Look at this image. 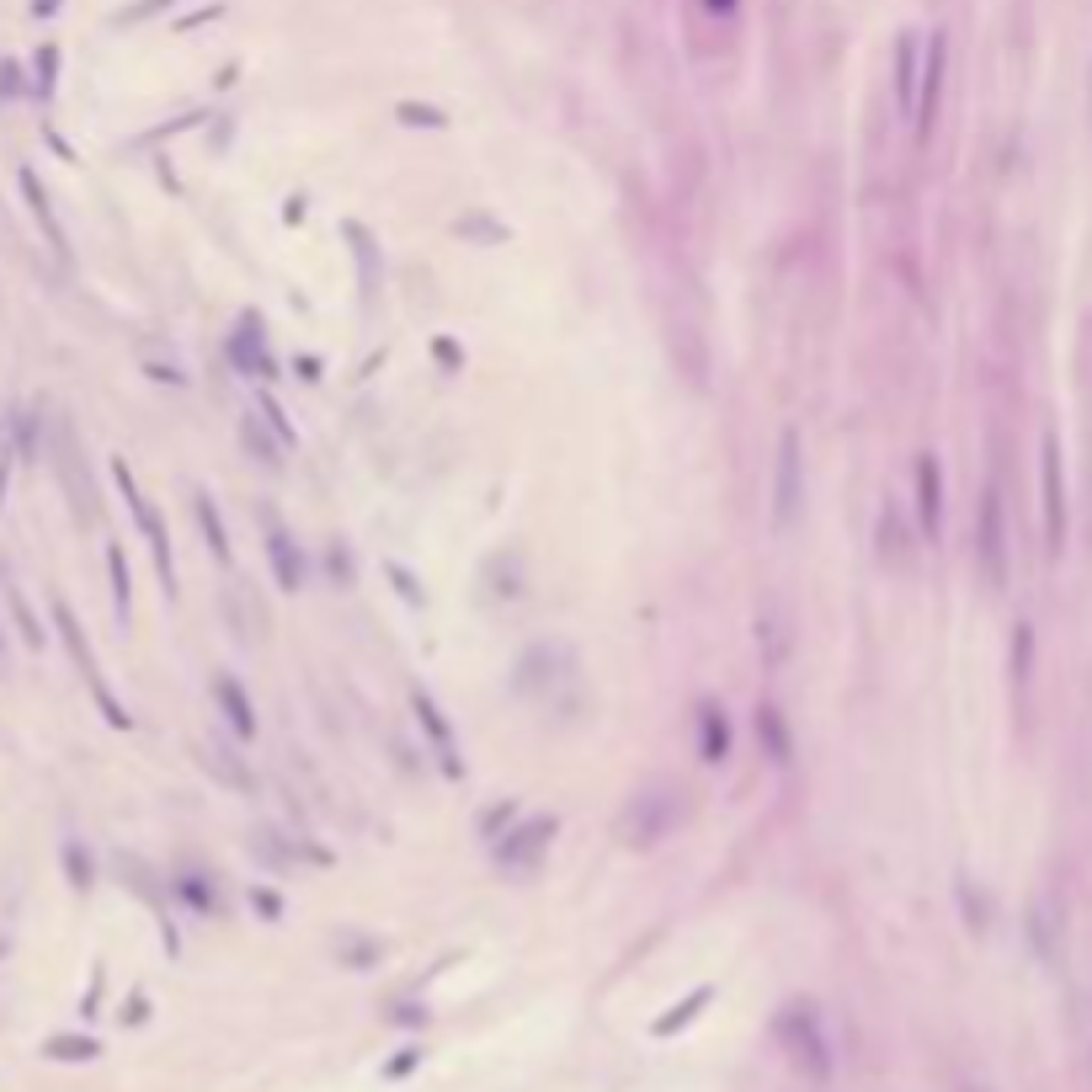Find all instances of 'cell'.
Returning a JSON list of instances; mask_svg holds the SVG:
<instances>
[{"label": "cell", "mask_w": 1092, "mask_h": 1092, "mask_svg": "<svg viewBox=\"0 0 1092 1092\" xmlns=\"http://www.w3.org/2000/svg\"><path fill=\"white\" fill-rule=\"evenodd\" d=\"M677 821H682V789L651 783V789L629 794V805H623V815H619V837L629 842V847H656Z\"/></svg>", "instance_id": "6da1fadb"}, {"label": "cell", "mask_w": 1092, "mask_h": 1092, "mask_svg": "<svg viewBox=\"0 0 1092 1092\" xmlns=\"http://www.w3.org/2000/svg\"><path fill=\"white\" fill-rule=\"evenodd\" d=\"M1044 549L1061 554L1066 544V480H1061V437L1055 432H1044Z\"/></svg>", "instance_id": "7a4b0ae2"}, {"label": "cell", "mask_w": 1092, "mask_h": 1092, "mask_svg": "<svg viewBox=\"0 0 1092 1092\" xmlns=\"http://www.w3.org/2000/svg\"><path fill=\"white\" fill-rule=\"evenodd\" d=\"M112 480H118V491H123V502H129V511H133V522L144 528V539H150V549H155V565H161V576H166V591H170V539H166V528H161V517H155V507H150V496L133 485V470L129 464H112Z\"/></svg>", "instance_id": "3957f363"}, {"label": "cell", "mask_w": 1092, "mask_h": 1092, "mask_svg": "<svg viewBox=\"0 0 1092 1092\" xmlns=\"http://www.w3.org/2000/svg\"><path fill=\"white\" fill-rule=\"evenodd\" d=\"M800 502H805V485H800V432H783L778 437V480H772V522L789 528L800 517Z\"/></svg>", "instance_id": "277c9868"}, {"label": "cell", "mask_w": 1092, "mask_h": 1092, "mask_svg": "<svg viewBox=\"0 0 1092 1092\" xmlns=\"http://www.w3.org/2000/svg\"><path fill=\"white\" fill-rule=\"evenodd\" d=\"M981 571L992 586H1007V528H1002V491L986 485L981 502Z\"/></svg>", "instance_id": "5b68a950"}, {"label": "cell", "mask_w": 1092, "mask_h": 1092, "mask_svg": "<svg viewBox=\"0 0 1092 1092\" xmlns=\"http://www.w3.org/2000/svg\"><path fill=\"white\" fill-rule=\"evenodd\" d=\"M54 619H59V629H64V645H70V656L81 661V672H86V682H91V693H96V703L107 709V720L112 725H129V714H123V703L107 693V682H101V672H96V661H91V651H86V634H81V623H75V613H70V602H54Z\"/></svg>", "instance_id": "8992f818"}, {"label": "cell", "mask_w": 1092, "mask_h": 1092, "mask_svg": "<svg viewBox=\"0 0 1092 1092\" xmlns=\"http://www.w3.org/2000/svg\"><path fill=\"white\" fill-rule=\"evenodd\" d=\"M549 837H554V815H533V821H522L511 837H502L496 858H502L507 869H528V863H539V858H544Z\"/></svg>", "instance_id": "52a82bcc"}, {"label": "cell", "mask_w": 1092, "mask_h": 1092, "mask_svg": "<svg viewBox=\"0 0 1092 1092\" xmlns=\"http://www.w3.org/2000/svg\"><path fill=\"white\" fill-rule=\"evenodd\" d=\"M411 709H416L421 731L432 735V746H437V757H442V772H448V778H459V772H464V768H459V746H453V731H448V720H442V709H437V703H432V698H427V693H421V688L411 693Z\"/></svg>", "instance_id": "ba28073f"}, {"label": "cell", "mask_w": 1092, "mask_h": 1092, "mask_svg": "<svg viewBox=\"0 0 1092 1092\" xmlns=\"http://www.w3.org/2000/svg\"><path fill=\"white\" fill-rule=\"evenodd\" d=\"M917 517L927 533H938L943 517V474H938V453H917Z\"/></svg>", "instance_id": "9c48e42d"}, {"label": "cell", "mask_w": 1092, "mask_h": 1092, "mask_svg": "<svg viewBox=\"0 0 1092 1092\" xmlns=\"http://www.w3.org/2000/svg\"><path fill=\"white\" fill-rule=\"evenodd\" d=\"M198 762H203V772H208V778L224 783V789H235V794H251V789H256L251 768H245V762L235 757V752H224V746H203Z\"/></svg>", "instance_id": "30bf717a"}, {"label": "cell", "mask_w": 1092, "mask_h": 1092, "mask_svg": "<svg viewBox=\"0 0 1092 1092\" xmlns=\"http://www.w3.org/2000/svg\"><path fill=\"white\" fill-rule=\"evenodd\" d=\"M21 192H27V208H32V219L43 224V235H49V245L64 256V230H59V219H54V208H49V192H43V181H38V170L32 166H21Z\"/></svg>", "instance_id": "8fae6325"}, {"label": "cell", "mask_w": 1092, "mask_h": 1092, "mask_svg": "<svg viewBox=\"0 0 1092 1092\" xmlns=\"http://www.w3.org/2000/svg\"><path fill=\"white\" fill-rule=\"evenodd\" d=\"M757 651H762V666H768V672H778V666L789 661V629H783L778 608L757 619Z\"/></svg>", "instance_id": "7c38bea8"}, {"label": "cell", "mask_w": 1092, "mask_h": 1092, "mask_svg": "<svg viewBox=\"0 0 1092 1092\" xmlns=\"http://www.w3.org/2000/svg\"><path fill=\"white\" fill-rule=\"evenodd\" d=\"M938 86H943V38H932L927 70H923V96H917V133L932 129V112H938Z\"/></svg>", "instance_id": "4fadbf2b"}, {"label": "cell", "mask_w": 1092, "mask_h": 1092, "mask_svg": "<svg viewBox=\"0 0 1092 1092\" xmlns=\"http://www.w3.org/2000/svg\"><path fill=\"white\" fill-rule=\"evenodd\" d=\"M880 554L895 565V571H906V565H912V544H906L901 507H885V511H880Z\"/></svg>", "instance_id": "5bb4252c"}, {"label": "cell", "mask_w": 1092, "mask_h": 1092, "mask_svg": "<svg viewBox=\"0 0 1092 1092\" xmlns=\"http://www.w3.org/2000/svg\"><path fill=\"white\" fill-rule=\"evenodd\" d=\"M267 554H272V571H278V586L299 591L304 586V565H299V549H293L288 533H267Z\"/></svg>", "instance_id": "9a60e30c"}, {"label": "cell", "mask_w": 1092, "mask_h": 1092, "mask_svg": "<svg viewBox=\"0 0 1092 1092\" xmlns=\"http://www.w3.org/2000/svg\"><path fill=\"white\" fill-rule=\"evenodd\" d=\"M731 752V731H725V714L714 709V703H703L698 709V757L703 762H720Z\"/></svg>", "instance_id": "2e32d148"}, {"label": "cell", "mask_w": 1092, "mask_h": 1092, "mask_svg": "<svg viewBox=\"0 0 1092 1092\" xmlns=\"http://www.w3.org/2000/svg\"><path fill=\"white\" fill-rule=\"evenodd\" d=\"M213 698L224 703V714H230L235 731H241V735H256V714H251V698L241 693V682H235V677H219V682H213Z\"/></svg>", "instance_id": "e0dca14e"}, {"label": "cell", "mask_w": 1092, "mask_h": 1092, "mask_svg": "<svg viewBox=\"0 0 1092 1092\" xmlns=\"http://www.w3.org/2000/svg\"><path fill=\"white\" fill-rule=\"evenodd\" d=\"M895 91H901V112L917 118V38H901L895 49Z\"/></svg>", "instance_id": "ac0fdd59"}, {"label": "cell", "mask_w": 1092, "mask_h": 1092, "mask_svg": "<svg viewBox=\"0 0 1092 1092\" xmlns=\"http://www.w3.org/2000/svg\"><path fill=\"white\" fill-rule=\"evenodd\" d=\"M192 507H198V522H203V533H208L213 554H219V560H230V539H224V522H219V507H213V496L198 491V496H192Z\"/></svg>", "instance_id": "d6986e66"}, {"label": "cell", "mask_w": 1092, "mask_h": 1092, "mask_svg": "<svg viewBox=\"0 0 1092 1092\" xmlns=\"http://www.w3.org/2000/svg\"><path fill=\"white\" fill-rule=\"evenodd\" d=\"M241 437H245V448H256V459L267 464V470H278V464H282V459H278L282 442H272L267 432H261V416H245V421H241Z\"/></svg>", "instance_id": "ffe728a7"}, {"label": "cell", "mask_w": 1092, "mask_h": 1092, "mask_svg": "<svg viewBox=\"0 0 1092 1092\" xmlns=\"http://www.w3.org/2000/svg\"><path fill=\"white\" fill-rule=\"evenodd\" d=\"M278 842H282L278 832L256 826V832H251V852H256L261 863H272V869H288V863H293V847H278Z\"/></svg>", "instance_id": "44dd1931"}, {"label": "cell", "mask_w": 1092, "mask_h": 1092, "mask_svg": "<svg viewBox=\"0 0 1092 1092\" xmlns=\"http://www.w3.org/2000/svg\"><path fill=\"white\" fill-rule=\"evenodd\" d=\"M757 731L768 735V752H772V762H789V735H783L778 709H762V714H757Z\"/></svg>", "instance_id": "7402d4cb"}, {"label": "cell", "mask_w": 1092, "mask_h": 1092, "mask_svg": "<svg viewBox=\"0 0 1092 1092\" xmlns=\"http://www.w3.org/2000/svg\"><path fill=\"white\" fill-rule=\"evenodd\" d=\"M107 571H112V602H118V613H129V565H123L118 544L107 549Z\"/></svg>", "instance_id": "603a6c76"}, {"label": "cell", "mask_w": 1092, "mask_h": 1092, "mask_svg": "<svg viewBox=\"0 0 1092 1092\" xmlns=\"http://www.w3.org/2000/svg\"><path fill=\"white\" fill-rule=\"evenodd\" d=\"M261 421L278 432V442H293V427L282 421V411H278V400H272V395H261Z\"/></svg>", "instance_id": "cb8c5ba5"}, {"label": "cell", "mask_w": 1092, "mask_h": 1092, "mask_svg": "<svg viewBox=\"0 0 1092 1092\" xmlns=\"http://www.w3.org/2000/svg\"><path fill=\"white\" fill-rule=\"evenodd\" d=\"M400 118H405V123H427V129H442V123H448L437 107H416V101H405V107H400Z\"/></svg>", "instance_id": "d4e9b609"}, {"label": "cell", "mask_w": 1092, "mask_h": 1092, "mask_svg": "<svg viewBox=\"0 0 1092 1092\" xmlns=\"http://www.w3.org/2000/svg\"><path fill=\"white\" fill-rule=\"evenodd\" d=\"M64 863H70L75 885H81V890H86V885H91V863H86V852L75 847V842H64Z\"/></svg>", "instance_id": "484cf974"}, {"label": "cell", "mask_w": 1092, "mask_h": 1092, "mask_svg": "<svg viewBox=\"0 0 1092 1092\" xmlns=\"http://www.w3.org/2000/svg\"><path fill=\"white\" fill-rule=\"evenodd\" d=\"M38 70H43L38 91H43V96H49V91H54V70H59V49H54V43H49V49L38 54Z\"/></svg>", "instance_id": "4316f807"}, {"label": "cell", "mask_w": 1092, "mask_h": 1092, "mask_svg": "<svg viewBox=\"0 0 1092 1092\" xmlns=\"http://www.w3.org/2000/svg\"><path fill=\"white\" fill-rule=\"evenodd\" d=\"M91 1050H96V1044H86V1039H54L49 1044V1055H70V1061L75 1055H91Z\"/></svg>", "instance_id": "83f0119b"}, {"label": "cell", "mask_w": 1092, "mask_h": 1092, "mask_svg": "<svg viewBox=\"0 0 1092 1092\" xmlns=\"http://www.w3.org/2000/svg\"><path fill=\"white\" fill-rule=\"evenodd\" d=\"M161 6H170V0H139V6L123 11V21H139V17H150V11H161Z\"/></svg>", "instance_id": "f1b7e54d"}, {"label": "cell", "mask_w": 1092, "mask_h": 1092, "mask_svg": "<svg viewBox=\"0 0 1092 1092\" xmlns=\"http://www.w3.org/2000/svg\"><path fill=\"white\" fill-rule=\"evenodd\" d=\"M54 6H59V0H38V11H43V17H49V11H54Z\"/></svg>", "instance_id": "f546056e"}, {"label": "cell", "mask_w": 1092, "mask_h": 1092, "mask_svg": "<svg viewBox=\"0 0 1092 1092\" xmlns=\"http://www.w3.org/2000/svg\"><path fill=\"white\" fill-rule=\"evenodd\" d=\"M709 6H720V11H731V6H735V0H709Z\"/></svg>", "instance_id": "4dcf8cb0"}, {"label": "cell", "mask_w": 1092, "mask_h": 1092, "mask_svg": "<svg viewBox=\"0 0 1092 1092\" xmlns=\"http://www.w3.org/2000/svg\"><path fill=\"white\" fill-rule=\"evenodd\" d=\"M0 651H6V640H0Z\"/></svg>", "instance_id": "1f68e13d"}]
</instances>
